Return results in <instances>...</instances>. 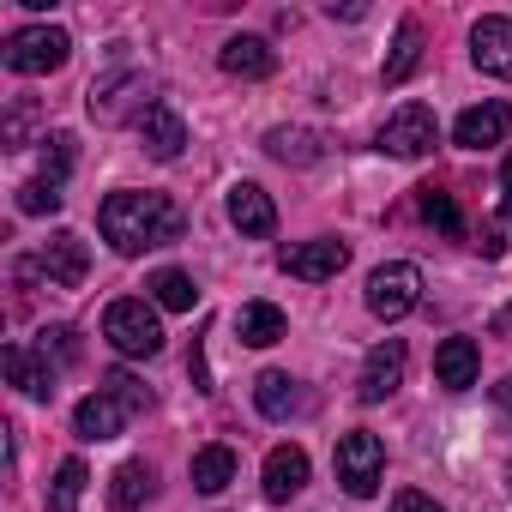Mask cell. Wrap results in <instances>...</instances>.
Masks as SVG:
<instances>
[{"label":"cell","mask_w":512,"mask_h":512,"mask_svg":"<svg viewBox=\"0 0 512 512\" xmlns=\"http://www.w3.org/2000/svg\"><path fill=\"white\" fill-rule=\"evenodd\" d=\"M97 229H103V241L115 247V253H151V247H169V241H181L187 235V211L169 199V193H109L103 205H97Z\"/></svg>","instance_id":"6da1fadb"},{"label":"cell","mask_w":512,"mask_h":512,"mask_svg":"<svg viewBox=\"0 0 512 512\" xmlns=\"http://www.w3.org/2000/svg\"><path fill=\"white\" fill-rule=\"evenodd\" d=\"M145 404H151V386H139L127 368H115V374H103V386L91 398H79L73 428H79V440H115Z\"/></svg>","instance_id":"7a4b0ae2"},{"label":"cell","mask_w":512,"mask_h":512,"mask_svg":"<svg viewBox=\"0 0 512 512\" xmlns=\"http://www.w3.org/2000/svg\"><path fill=\"white\" fill-rule=\"evenodd\" d=\"M73 55V37L61 25H25L7 37V49H0V61H7V73L19 79H43V73H61Z\"/></svg>","instance_id":"3957f363"},{"label":"cell","mask_w":512,"mask_h":512,"mask_svg":"<svg viewBox=\"0 0 512 512\" xmlns=\"http://www.w3.org/2000/svg\"><path fill=\"white\" fill-rule=\"evenodd\" d=\"M85 272H91V247H85V235H73V229H55V235L37 247V260H19V278H49L55 290H79Z\"/></svg>","instance_id":"277c9868"},{"label":"cell","mask_w":512,"mask_h":512,"mask_svg":"<svg viewBox=\"0 0 512 512\" xmlns=\"http://www.w3.org/2000/svg\"><path fill=\"white\" fill-rule=\"evenodd\" d=\"M332 464H338V482H344L350 500H368V494L386 482V446H380V434H368V428H350V434L338 440Z\"/></svg>","instance_id":"5b68a950"},{"label":"cell","mask_w":512,"mask_h":512,"mask_svg":"<svg viewBox=\"0 0 512 512\" xmlns=\"http://www.w3.org/2000/svg\"><path fill=\"white\" fill-rule=\"evenodd\" d=\"M103 338L115 344V356H157V350H163V326H157V314H151L139 296L109 302V314H103Z\"/></svg>","instance_id":"8992f818"},{"label":"cell","mask_w":512,"mask_h":512,"mask_svg":"<svg viewBox=\"0 0 512 512\" xmlns=\"http://www.w3.org/2000/svg\"><path fill=\"white\" fill-rule=\"evenodd\" d=\"M151 103H157V97H151V79H145V73H109V79L91 85V115H97L103 127H121V121L139 127Z\"/></svg>","instance_id":"52a82bcc"},{"label":"cell","mask_w":512,"mask_h":512,"mask_svg":"<svg viewBox=\"0 0 512 512\" xmlns=\"http://www.w3.org/2000/svg\"><path fill=\"white\" fill-rule=\"evenodd\" d=\"M416 302H422V272L410 266V260H392V266H380L374 278H368V314L374 320H404V314H416Z\"/></svg>","instance_id":"ba28073f"},{"label":"cell","mask_w":512,"mask_h":512,"mask_svg":"<svg viewBox=\"0 0 512 512\" xmlns=\"http://www.w3.org/2000/svg\"><path fill=\"white\" fill-rule=\"evenodd\" d=\"M434 145H440V121L428 103H404L380 127V151H392V157H428Z\"/></svg>","instance_id":"9c48e42d"},{"label":"cell","mask_w":512,"mask_h":512,"mask_svg":"<svg viewBox=\"0 0 512 512\" xmlns=\"http://www.w3.org/2000/svg\"><path fill=\"white\" fill-rule=\"evenodd\" d=\"M278 266H284L290 278H302V284H326V278H338V272L350 266V247L332 241V235H320V241H296V247L278 253Z\"/></svg>","instance_id":"30bf717a"},{"label":"cell","mask_w":512,"mask_h":512,"mask_svg":"<svg viewBox=\"0 0 512 512\" xmlns=\"http://www.w3.org/2000/svg\"><path fill=\"white\" fill-rule=\"evenodd\" d=\"M404 368H410V350H404V338H386V344H374V350H368V362H362L356 398H362V404H386V398L404 386Z\"/></svg>","instance_id":"8fae6325"},{"label":"cell","mask_w":512,"mask_h":512,"mask_svg":"<svg viewBox=\"0 0 512 512\" xmlns=\"http://www.w3.org/2000/svg\"><path fill=\"white\" fill-rule=\"evenodd\" d=\"M470 61H476V73L512 85V19H500V13L476 19L470 25Z\"/></svg>","instance_id":"7c38bea8"},{"label":"cell","mask_w":512,"mask_h":512,"mask_svg":"<svg viewBox=\"0 0 512 512\" xmlns=\"http://www.w3.org/2000/svg\"><path fill=\"white\" fill-rule=\"evenodd\" d=\"M223 211H229V223H235L241 235H253V241L278 235V205H272L266 187H253V181H235L229 199H223Z\"/></svg>","instance_id":"4fadbf2b"},{"label":"cell","mask_w":512,"mask_h":512,"mask_svg":"<svg viewBox=\"0 0 512 512\" xmlns=\"http://www.w3.org/2000/svg\"><path fill=\"white\" fill-rule=\"evenodd\" d=\"M217 67H223L229 79H272V73H278V49H272L266 37H229V43L217 49Z\"/></svg>","instance_id":"5bb4252c"},{"label":"cell","mask_w":512,"mask_h":512,"mask_svg":"<svg viewBox=\"0 0 512 512\" xmlns=\"http://www.w3.org/2000/svg\"><path fill=\"white\" fill-rule=\"evenodd\" d=\"M506 127H512V109H506V103H476V109H464V115L452 121V139H458L464 151H488V145L506 139Z\"/></svg>","instance_id":"9a60e30c"},{"label":"cell","mask_w":512,"mask_h":512,"mask_svg":"<svg viewBox=\"0 0 512 512\" xmlns=\"http://www.w3.org/2000/svg\"><path fill=\"white\" fill-rule=\"evenodd\" d=\"M253 404H260V416H266V422H290V416H302V410H308V392H302V380H290V374L266 368L260 380H253Z\"/></svg>","instance_id":"2e32d148"},{"label":"cell","mask_w":512,"mask_h":512,"mask_svg":"<svg viewBox=\"0 0 512 512\" xmlns=\"http://www.w3.org/2000/svg\"><path fill=\"white\" fill-rule=\"evenodd\" d=\"M476 374H482V350H476V338H446V344L434 350V380H440L446 392H470Z\"/></svg>","instance_id":"e0dca14e"},{"label":"cell","mask_w":512,"mask_h":512,"mask_svg":"<svg viewBox=\"0 0 512 512\" xmlns=\"http://www.w3.org/2000/svg\"><path fill=\"white\" fill-rule=\"evenodd\" d=\"M139 139H145V151H151L157 163H175V157H181V145H187V127H181L175 103H151V109H145V121H139Z\"/></svg>","instance_id":"ac0fdd59"},{"label":"cell","mask_w":512,"mask_h":512,"mask_svg":"<svg viewBox=\"0 0 512 512\" xmlns=\"http://www.w3.org/2000/svg\"><path fill=\"white\" fill-rule=\"evenodd\" d=\"M7 380H13V386H19L25 398L49 404V398H55V380H61V374H55V368H49V362H43V356H37L31 344H7Z\"/></svg>","instance_id":"d6986e66"},{"label":"cell","mask_w":512,"mask_h":512,"mask_svg":"<svg viewBox=\"0 0 512 512\" xmlns=\"http://www.w3.org/2000/svg\"><path fill=\"white\" fill-rule=\"evenodd\" d=\"M308 488V452L302 446H272L266 452V500H296Z\"/></svg>","instance_id":"ffe728a7"},{"label":"cell","mask_w":512,"mask_h":512,"mask_svg":"<svg viewBox=\"0 0 512 512\" xmlns=\"http://www.w3.org/2000/svg\"><path fill=\"white\" fill-rule=\"evenodd\" d=\"M157 494V470L145 458H127L115 476H109V512H145Z\"/></svg>","instance_id":"44dd1931"},{"label":"cell","mask_w":512,"mask_h":512,"mask_svg":"<svg viewBox=\"0 0 512 512\" xmlns=\"http://www.w3.org/2000/svg\"><path fill=\"white\" fill-rule=\"evenodd\" d=\"M235 332H241V344L266 350V344H278V338L290 332V320H284V308H278V302H247V308L235 314Z\"/></svg>","instance_id":"7402d4cb"},{"label":"cell","mask_w":512,"mask_h":512,"mask_svg":"<svg viewBox=\"0 0 512 512\" xmlns=\"http://www.w3.org/2000/svg\"><path fill=\"white\" fill-rule=\"evenodd\" d=\"M416 67H422V25H416V19H404V25H398V43H392V55H386V67H380V85H404Z\"/></svg>","instance_id":"603a6c76"},{"label":"cell","mask_w":512,"mask_h":512,"mask_svg":"<svg viewBox=\"0 0 512 512\" xmlns=\"http://www.w3.org/2000/svg\"><path fill=\"white\" fill-rule=\"evenodd\" d=\"M266 157H278V163H314L320 157V133L314 127H272L266 133Z\"/></svg>","instance_id":"cb8c5ba5"},{"label":"cell","mask_w":512,"mask_h":512,"mask_svg":"<svg viewBox=\"0 0 512 512\" xmlns=\"http://www.w3.org/2000/svg\"><path fill=\"white\" fill-rule=\"evenodd\" d=\"M235 482V452L229 446H199L193 452V488L199 494H223Z\"/></svg>","instance_id":"d4e9b609"},{"label":"cell","mask_w":512,"mask_h":512,"mask_svg":"<svg viewBox=\"0 0 512 512\" xmlns=\"http://www.w3.org/2000/svg\"><path fill=\"white\" fill-rule=\"evenodd\" d=\"M151 302H157V308H169V314H187V308L199 302V290H193V278H187V272L163 266V272L151 278Z\"/></svg>","instance_id":"484cf974"},{"label":"cell","mask_w":512,"mask_h":512,"mask_svg":"<svg viewBox=\"0 0 512 512\" xmlns=\"http://www.w3.org/2000/svg\"><path fill=\"white\" fill-rule=\"evenodd\" d=\"M31 350H37V356L61 374V368H73V362H79V332H73V326H43Z\"/></svg>","instance_id":"4316f807"},{"label":"cell","mask_w":512,"mask_h":512,"mask_svg":"<svg viewBox=\"0 0 512 512\" xmlns=\"http://www.w3.org/2000/svg\"><path fill=\"white\" fill-rule=\"evenodd\" d=\"M85 464L79 458H67L61 470H55V482H49V512H79V494H85Z\"/></svg>","instance_id":"83f0119b"},{"label":"cell","mask_w":512,"mask_h":512,"mask_svg":"<svg viewBox=\"0 0 512 512\" xmlns=\"http://www.w3.org/2000/svg\"><path fill=\"white\" fill-rule=\"evenodd\" d=\"M73 157H79V139H73V133H49V139H43V181L61 187V181L73 175Z\"/></svg>","instance_id":"f1b7e54d"},{"label":"cell","mask_w":512,"mask_h":512,"mask_svg":"<svg viewBox=\"0 0 512 512\" xmlns=\"http://www.w3.org/2000/svg\"><path fill=\"white\" fill-rule=\"evenodd\" d=\"M422 217H428L434 229H446V235H464L458 199H452V193H440V187H422Z\"/></svg>","instance_id":"f546056e"},{"label":"cell","mask_w":512,"mask_h":512,"mask_svg":"<svg viewBox=\"0 0 512 512\" xmlns=\"http://www.w3.org/2000/svg\"><path fill=\"white\" fill-rule=\"evenodd\" d=\"M61 199H67V193H61L55 181H43V175L19 187V211H25V217H43V211H61Z\"/></svg>","instance_id":"4dcf8cb0"},{"label":"cell","mask_w":512,"mask_h":512,"mask_svg":"<svg viewBox=\"0 0 512 512\" xmlns=\"http://www.w3.org/2000/svg\"><path fill=\"white\" fill-rule=\"evenodd\" d=\"M31 121H37V103H31V97H19V103H13V115H7V127H0L7 151H25V145H31Z\"/></svg>","instance_id":"1f68e13d"},{"label":"cell","mask_w":512,"mask_h":512,"mask_svg":"<svg viewBox=\"0 0 512 512\" xmlns=\"http://www.w3.org/2000/svg\"><path fill=\"white\" fill-rule=\"evenodd\" d=\"M392 512H446L434 494H422V488H398L392 494Z\"/></svg>","instance_id":"d6a6232c"},{"label":"cell","mask_w":512,"mask_h":512,"mask_svg":"<svg viewBox=\"0 0 512 512\" xmlns=\"http://www.w3.org/2000/svg\"><path fill=\"white\" fill-rule=\"evenodd\" d=\"M500 217H512V157L500 163Z\"/></svg>","instance_id":"836d02e7"},{"label":"cell","mask_w":512,"mask_h":512,"mask_svg":"<svg viewBox=\"0 0 512 512\" xmlns=\"http://www.w3.org/2000/svg\"><path fill=\"white\" fill-rule=\"evenodd\" d=\"M494 410H500V416H506V428H512V374L494 386Z\"/></svg>","instance_id":"e575fe53"},{"label":"cell","mask_w":512,"mask_h":512,"mask_svg":"<svg viewBox=\"0 0 512 512\" xmlns=\"http://www.w3.org/2000/svg\"><path fill=\"white\" fill-rule=\"evenodd\" d=\"M494 338H512V308H506V314L494 320Z\"/></svg>","instance_id":"d590c367"}]
</instances>
